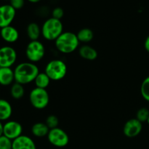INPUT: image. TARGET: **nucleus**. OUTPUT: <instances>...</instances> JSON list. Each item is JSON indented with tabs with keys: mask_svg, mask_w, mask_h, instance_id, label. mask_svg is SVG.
<instances>
[{
	"mask_svg": "<svg viewBox=\"0 0 149 149\" xmlns=\"http://www.w3.org/2000/svg\"><path fill=\"white\" fill-rule=\"evenodd\" d=\"M39 69L36 63L31 62H23L17 64L14 69L15 82L23 85L34 81L39 74Z\"/></svg>",
	"mask_w": 149,
	"mask_h": 149,
	"instance_id": "1",
	"label": "nucleus"
},
{
	"mask_svg": "<svg viewBox=\"0 0 149 149\" xmlns=\"http://www.w3.org/2000/svg\"><path fill=\"white\" fill-rule=\"evenodd\" d=\"M79 41L76 33L71 31H63L55 41L57 50L63 54H70L77 50Z\"/></svg>",
	"mask_w": 149,
	"mask_h": 149,
	"instance_id": "2",
	"label": "nucleus"
},
{
	"mask_svg": "<svg viewBox=\"0 0 149 149\" xmlns=\"http://www.w3.org/2000/svg\"><path fill=\"white\" fill-rule=\"evenodd\" d=\"M42 36L48 41H55L63 32V25L61 20L49 17L41 26Z\"/></svg>",
	"mask_w": 149,
	"mask_h": 149,
	"instance_id": "3",
	"label": "nucleus"
},
{
	"mask_svg": "<svg viewBox=\"0 0 149 149\" xmlns=\"http://www.w3.org/2000/svg\"><path fill=\"white\" fill-rule=\"evenodd\" d=\"M45 72L52 81L63 79L67 74V65L61 59H53L47 63L45 68Z\"/></svg>",
	"mask_w": 149,
	"mask_h": 149,
	"instance_id": "4",
	"label": "nucleus"
},
{
	"mask_svg": "<svg viewBox=\"0 0 149 149\" xmlns=\"http://www.w3.org/2000/svg\"><path fill=\"white\" fill-rule=\"evenodd\" d=\"M25 53L29 62L36 63L43 59L46 53V49L40 41H30L26 46Z\"/></svg>",
	"mask_w": 149,
	"mask_h": 149,
	"instance_id": "5",
	"label": "nucleus"
},
{
	"mask_svg": "<svg viewBox=\"0 0 149 149\" xmlns=\"http://www.w3.org/2000/svg\"><path fill=\"white\" fill-rule=\"evenodd\" d=\"M29 101L34 109L42 110L49 104V93L46 89L35 87L29 93Z\"/></svg>",
	"mask_w": 149,
	"mask_h": 149,
	"instance_id": "6",
	"label": "nucleus"
},
{
	"mask_svg": "<svg viewBox=\"0 0 149 149\" xmlns=\"http://www.w3.org/2000/svg\"><path fill=\"white\" fill-rule=\"evenodd\" d=\"M49 143L57 148H63L69 143V136L65 131L60 127L49 130L47 135Z\"/></svg>",
	"mask_w": 149,
	"mask_h": 149,
	"instance_id": "7",
	"label": "nucleus"
},
{
	"mask_svg": "<svg viewBox=\"0 0 149 149\" xmlns=\"http://www.w3.org/2000/svg\"><path fill=\"white\" fill-rule=\"evenodd\" d=\"M17 52L10 46L0 47V68H11L17 61Z\"/></svg>",
	"mask_w": 149,
	"mask_h": 149,
	"instance_id": "8",
	"label": "nucleus"
},
{
	"mask_svg": "<svg viewBox=\"0 0 149 149\" xmlns=\"http://www.w3.org/2000/svg\"><path fill=\"white\" fill-rule=\"evenodd\" d=\"M22 133L23 126L17 121L8 120L3 125V135L12 141L23 135Z\"/></svg>",
	"mask_w": 149,
	"mask_h": 149,
	"instance_id": "9",
	"label": "nucleus"
},
{
	"mask_svg": "<svg viewBox=\"0 0 149 149\" xmlns=\"http://www.w3.org/2000/svg\"><path fill=\"white\" fill-rule=\"evenodd\" d=\"M16 15V10L10 4L0 6V29L11 25Z\"/></svg>",
	"mask_w": 149,
	"mask_h": 149,
	"instance_id": "10",
	"label": "nucleus"
},
{
	"mask_svg": "<svg viewBox=\"0 0 149 149\" xmlns=\"http://www.w3.org/2000/svg\"><path fill=\"white\" fill-rule=\"evenodd\" d=\"M143 130V123L139 120L135 119H130L126 122L123 127L124 135L130 138H135L140 135Z\"/></svg>",
	"mask_w": 149,
	"mask_h": 149,
	"instance_id": "11",
	"label": "nucleus"
},
{
	"mask_svg": "<svg viewBox=\"0 0 149 149\" xmlns=\"http://www.w3.org/2000/svg\"><path fill=\"white\" fill-rule=\"evenodd\" d=\"M0 36L5 42L13 44L19 39V32L16 28L13 26H8L2 28L0 30Z\"/></svg>",
	"mask_w": 149,
	"mask_h": 149,
	"instance_id": "12",
	"label": "nucleus"
},
{
	"mask_svg": "<svg viewBox=\"0 0 149 149\" xmlns=\"http://www.w3.org/2000/svg\"><path fill=\"white\" fill-rule=\"evenodd\" d=\"M13 149H36V146L31 138L22 135L13 141Z\"/></svg>",
	"mask_w": 149,
	"mask_h": 149,
	"instance_id": "13",
	"label": "nucleus"
},
{
	"mask_svg": "<svg viewBox=\"0 0 149 149\" xmlns=\"http://www.w3.org/2000/svg\"><path fill=\"white\" fill-rule=\"evenodd\" d=\"M15 81L14 70L11 68H0V84L12 85Z\"/></svg>",
	"mask_w": 149,
	"mask_h": 149,
	"instance_id": "14",
	"label": "nucleus"
},
{
	"mask_svg": "<svg viewBox=\"0 0 149 149\" xmlns=\"http://www.w3.org/2000/svg\"><path fill=\"white\" fill-rule=\"evenodd\" d=\"M79 54L81 58L87 61H94L98 55L97 50L88 45H84L80 47L79 49Z\"/></svg>",
	"mask_w": 149,
	"mask_h": 149,
	"instance_id": "15",
	"label": "nucleus"
},
{
	"mask_svg": "<svg viewBox=\"0 0 149 149\" xmlns=\"http://www.w3.org/2000/svg\"><path fill=\"white\" fill-rule=\"evenodd\" d=\"M13 114V107L9 101L0 99V121H8Z\"/></svg>",
	"mask_w": 149,
	"mask_h": 149,
	"instance_id": "16",
	"label": "nucleus"
},
{
	"mask_svg": "<svg viewBox=\"0 0 149 149\" xmlns=\"http://www.w3.org/2000/svg\"><path fill=\"white\" fill-rule=\"evenodd\" d=\"M26 33L31 41L39 40V37L42 36V29L38 23L31 22L27 26Z\"/></svg>",
	"mask_w": 149,
	"mask_h": 149,
	"instance_id": "17",
	"label": "nucleus"
},
{
	"mask_svg": "<svg viewBox=\"0 0 149 149\" xmlns=\"http://www.w3.org/2000/svg\"><path fill=\"white\" fill-rule=\"evenodd\" d=\"M49 129L45 122H36L31 127V133L36 138H44L47 136Z\"/></svg>",
	"mask_w": 149,
	"mask_h": 149,
	"instance_id": "18",
	"label": "nucleus"
},
{
	"mask_svg": "<svg viewBox=\"0 0 149 149\" xmlns=\"http://www.w3.org/2000/svg\"><path fill=\"white\" fill-rule=\"evenodd\" d=\"M77 36L79 42L87 44L93 39L94 33L92 29H89V28H84L79 31L78 33H77Z\"/></svg>",
	"mask_w": 149,
	"mask_h": 149,
	"instance_id": "19",
	"label": "nucleus"
},
{
	"mask_svg": "<svg viewBox=\"0 0 149 149\" xmlns=\"http://www.w3.org/2000/svg\"><path fill=\"white\" fill-rule=\"evenodd\" d=\"M50 81L51 79H49V77L44 71V72H39V74L36 76L34 80V83L36 87L41 89H47V87L49 85Z\"/></svg>",
	"mask_w": 149,
	"mask_h": 149,
	"instance_id": "20",
	"label": "nucleus"
},
{
	"mask_svg": "<svg viewBox=\"0 0 149 149\" xmlns=\"http://www.w3.org/2000/svg\"><path fill=\"white\" fill-rule=\"evenodd\" d=\"M10 95L15 100H20L24 96L25 89L23 84L14 82L10 87Z\"/></svg>",
	"mask_w": 149,
	"mask_h": 149,
	"instance_id": "21",
	"label": "nucleus"
},
{
	"mask_svg": "<svg viewBox=\"0 0 149 149\" xmlns=\"http://www.w3.org/2000/svg\"><path fill=\"white\" fill-rule=\"evenodd\" d=\"M141 93L143 98L149 102V76L143 81L141 86Z\"/></svg>",
	"mask_w": 149,
	"mask_h": 149,
	"instance_id": "22",
	"label": "nucleus"
},
{
	"mask_svg": "<svg viewBox=\"0 0 149 149\" xmlns=\"http://www.w3.org/2000/svg\"><path fill=\"white\" fill-rule=\"evenodd\" d=\"M45 124L49 130L55 129V128L58 127L59 119H58V116H56L55 115H49L45 120Z\"/></svg>",
	"mask_w": 149,
	"mask_h": 149,
	"instance_id": "23",
	"label": "nucleus"
},
{
	"mask_svg": "<svg viewBox=\"0 0 149 149\" xmlns=\"http://www.w3.org/2000/svg\"><path fill=\"white\" fill-rule=\"evenodd\" d=\"M148 116L149 109H147V108H141L139 110H138L136 113V119L139 120L141 122H142V123L147 122Z\"/></svg>",
	"mask_w": 149,
	"mask_h": 149,
	"instance_id": "24",
	"label": "nucleus"
},
{
	"mask_svg": "<svg viewBox=\"0 0 149 149\" xmlns=\"http://www.w3.org/2000/svg\"><path fill=\"white\" fill-rule=\"evenodd\" d=\"M0 149H13V141L3 135L0 136Z\"/></svg>",
	"mask_w": 149,
	"mask_h": 149,
	"instance_id": "25",
	"label": "nucleus"
},
{
	"mask_svg": "<svg viewBox=\"0 0 149 149\" xmlns=\"http://www.w3.org/2000/svg\"><path fill=\"white\" fill-rule=\"evenodd\" d=\"M51 14H52V17L61 20V19L64 16V10L62 7H56L52 10Z\"/></svg>",
	"mask_w": 149,
	"mask_h": 149,
	"instance_id": "26",
	"label": "nucleus"
},
{
	"mask_svg": "<svg viewBox=\"0 0 149 149\" xmlns=\"http://www.w3.org/2000/svg\"><path fill=\"white\" fill-rule=\"evenodd\" d=\"M10 4L15 10H20L25 4V0H9Z\"/></svg>",
	"mask_w": 149,
	"mask_h": 149,
	"instance_id": "27",
	"label": "nucleus"
},
{
	"mask_svg": "<svg viewBox=\"0 0 149 149\" xmlns=\"http://www.w3.org/2000/svg\"><path fill=\"white\" fill-rule=\"evenodd\" d=\"M144 47H145L146 50L149 53V36H147L144 42Z\"/></svg>",
	"mask_w": 149,
	"mask_h": 149,
	"instance_id": "28",
	"label": "nucleus"
},
{
	"mask_svg": "<svg viewBox=\"0 0 149 149\" xmlns=\"http://www.w3.org/2000/svg\"><path fill=\"white\" fill-rule=\"evenodd\" d=\"M29 2L31 3V4H37V3L40 2L42 0H27Z\"/></svg>",
	"mask_w": 149,
	"mask_h": 149,
	"instance_id": "29",
	"label": "nucleus"
},
{
	"mask_svg": "<svg viewBox=\"0 0 149 149\" xmlns=\"http://www.w3.org/2000/svg\"><path fill=\"white\" fill-rule=\"evenodd\" d=\"M3 125L4 124H2V122L0 121V136L3 135Z\"/></svg>",
	"mask_w": 149,
	"mask_h": 149,
	"instance_id": "30",
	"label": "nucleus"
},
{
	"mask_svg": "<svg viewBox=\"0 0 149 149\" xmlns=\"http://www.w3.org/2000/svg\"><path fill=\"white\" fill-rule=\"evenodd\" d=\"M147 123H148V125H149V116H148V119H147Z\"/></svg>",
	"mask_w": 149,
	"mask_h": 149,
	"instance_id": "31",
	"label": "nucleus"
}]
</instances>
